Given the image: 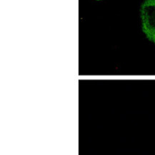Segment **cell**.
Here are the masks:
<instances>
[{
	"instance_id": "6da1fadb",
	"label": "cell",
	"mask_w": 155,
	"mask_h": 155,
	"mask_svg": "<svg viewBox=\"0 0 155 155\" xmlns=\"http://www.w3.org/2000/svg\"><path fill=\"white\" fill-rule=\"evenodd\" d=\"M140 13L143 33L155 44V0H145L141 6Z\"/></svg>"
}]
</instances>
